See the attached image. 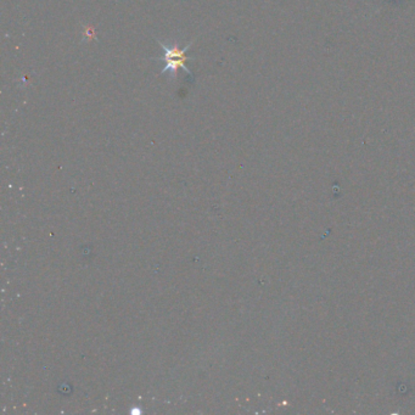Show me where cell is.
Instances as JSON below:
<instances>
[{"mask_svg":"<svg viewBox=\"0 0 415 415\" xmlns=\"http://www.w3.org/2000/svg\"><path fill=\"white\" fill-rule=\"evenodd\" d=\"M84 39L88 38V39H91V38H95L94 36V29L91 28V27H85L84 28Z\"/></svg>","mask_w":415,"mask_h":415,"instance_id":"obj_2","label":"cell"},{"mask_svg":"<svg viewBox=\"0 0 415 415\" xmlns=\"http://www.w3.org/2000/svg\"><path fill=\"white\" fill-rule=\"evenodd\" d=\"M156 42H157L158 44L162 47V49H164V55H162L161 57H156V59H152V60L162 61V62H165L164 69H162L161 71L162 75L168 72V73H171L172 78H176L178 75L177 71L180 67L184 72H186L187 75L193 78L194 76H193L191 71L187 69L185 65L186 60H193V57H189L185 55L186 51L189 50L190 47L193 45V42L189 43V44H187L184 49H179V47H178V43H176V44H172L170 47V45H166L165 43L158 41V39H156Z\"/></svg>","mask_w":415,"mask_h":415,"instance_id":"obj_1","label":"cell"}]
</instances>
